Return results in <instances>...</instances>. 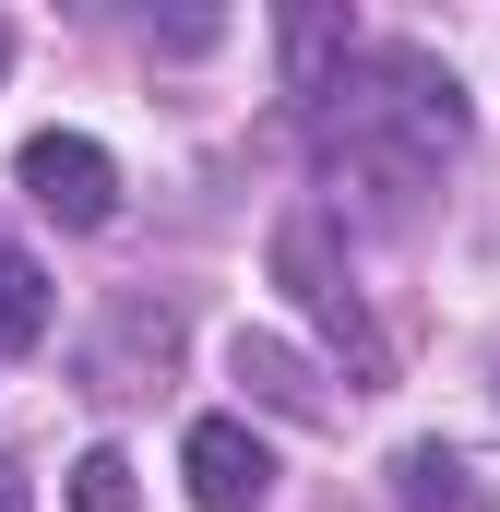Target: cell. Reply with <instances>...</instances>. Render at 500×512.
<instances>
[{
	"label": "cell",
	"instance_id": "obj_1",
	"mask_svg": "<svg viewBox=\"0 0 500 512\" xmlns=\"http://www.w3.org/2000/svg\"><path fill=\"white\" fill-rule=\"evenodd\" d=\"M334 108V155H358L370 179H429L453 143H465V84L429 60V48H346V72L322 84Z\"/></svg>",
	"mask_w": 500,
	"mask_h": 512
},
{
	"label": "cell",
	"instance_id": "obj_2",
	"mask_svg": "<svg viewBox=\"0 0 500 512\" xmlns=\"http://www.w3.org/2000/svg\"><path fill=\"white\" fill-rule=\"evenodd\" d=\"M274 286H298V310L358 358V393L381 382V334H370V310H358V286H346V262H334V227H322V203H298L286 227H274Z\"/></svg>",
	"mask_w": 500,
	"mask_h": 512
},
{
	"label": "cell",
	"instance_id": "obj_3",
	"mask_svg": "<svg viewBox=\"0 0 500 512\" xmlns=\"http://www.w3.org/2000/svg\"><path fill=\"white\" fill-rule=\"evenodd\" d=\"M12 179H24V203L60 215V227H108V215H120V167H108V143H84V131H36Z\"/></svg>",
	"mask_w": 500,
	"mask_h": 512
},
{
	"label": "cell",
	"instance_id": "obj_4",
	"mask_svg": "<svg viewBox=\"0 0 500 512\" xmlns=\"http://www.w3.org/2000/svg\"><path fill=\"white\" fill-rule=\"evenodd\" d=\"M179 477H191V501H203V512H262V501H274V453H262L250 417H191Z\"/></svg>",
	"mask_w": 500,
	"mask_h": 512
},
{
	"label": "cell",
	"instance_id": "obj_5",
	"mask_svg": "<svg viewBox=\"0 0 500 512\" xmlns=\"http://www.w3.org/2000/svg\"><path fill=\"white\" fill-rule=\"evenodd\" d=\"M227 370H239V382H250V405H274V417H310V429L334 417L322 370H310V358H298L286 334H239V346H227Z\"/></svg>",
	"mask_w": 500,
	"mask_h": 512
},
{
	"label": "cell",
	"instance_id": "obj_6",
	"mask_svg": "<svg viewBox=\"0 0 500 512\" xmlns=\"http://www.w3.org/2000/svg\"><path fill=\"white\" fill-rule=\"evenodd\" d=\"M393 501L405 512H489L477 501V465L441 453V441H405V453H393Z\"/></svg>",
	"mask_w": 500,
	"mask_h": 512
},
{
	"label": "cell",
	"instance_id": "obj_7",
	"mask_svg": "<svg viewBox=\"0 0 500 512\" xmlns=\"http://www.w3.org/2000/svg\"><path fill=\"white\" fill-rule=\"evenodd\" d=\"M48 310H60V298H48V262L0 239V358H24V346H48Z\"/></svg>",
	"mask_w": 500,
	"mask_h": 512
},
{
	"label": "cell",
	"instance_id": "obj_8",
	"mask_svg": "<svg viewBox=\"0 0 500 512\" xmlns=\"http://www.w3.org/2000/svg\"><path fill=\"white\" fill-rule=\"evenodd\" d=\"M334 60H346V24L334 12H286V96H322Z\"/></svg>",
	"mask_w": 500,
	"mask_h": 512
},
{
	"label": "cell",
	"instance_id": "obj_9",
	"mask_svg": "<svg viewBox=\"0 0 500 512\" xmlns=\"http://www.w3.org/2000/svg\"><path fill=\"white\" fill-rule=\"evenodd\" d=\"M72 512H131V453H108V441H96V453L72 465Z\"/></svg>",
	"mask_w": 500,
	"mask_h": 512
},
{
	"label": "cell",
	"instance_id": "obj_10",
	"mask_svg": "<svg viewBox=\"0 0 500 512\" xmlns=\"http://www.w3.org/2000/svg\"><path fill=\"white\" fill-rule=\"evenodd\" d=\"M0 512H36V489H24V465L0 453Z\"/></svg>",
	"mask_w": 500,
	"mask_h": 512
},
{
	"label": "cell",
	"instance_id": "obj_11",
	"mask_svg": "<svg viewBox=\"0 0 500 512\" xmlns=\"http://www.w3.org/2000/svg\"><path fill=\"white\" fill-rule=\"evenodd\" d=\"M0 72H12V24H0Z\"/></svg>",
	"mask_w": 500,
	"mask_h": 512
}]
</instances>
